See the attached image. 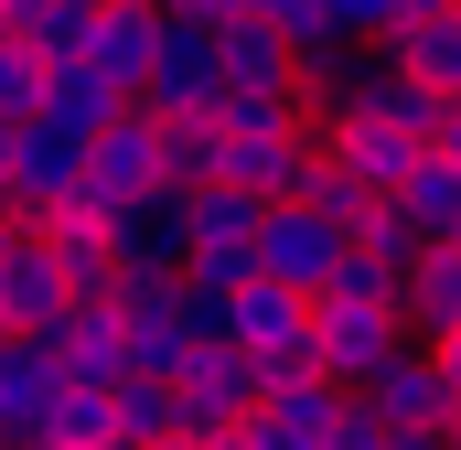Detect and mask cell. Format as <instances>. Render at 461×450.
<instances>
[{
  "label": "cell",
  "mask_w": 461,
  "mask_h": 450,
  "mask_svg": "<svg viewBox=\"0 0 461 450\" xmlns=\"http://www.w3.org/2000/svg\"><path fill=\"white\" fill-rule=\"evenodd\" d=\"M397 322H408V343H451V333H461V257H451V247L408 257V290H397Z\"/></svg>",
  "instance_id": "cell-16"
},
{
  "label": "cell",
  "mask_w": 461,
  "mask_h": 450,
  "mask_svg": "<svg viewBox=\"0 0 461 450\" xmlns=\"http://www.w3.org/2000/svg\"><path fill=\"white\" fill-rule=\"evenodd\" d=\"M226 140H312V97L301 86H258V97H215Z\"/></svg>",
  "instance_id": "cell-26"
},
{
  "label": "cell",
  "mask_w": 461,
  "mask_h": 450,
  "mask_svg": "<svg viewBox=\"0 0 461 450\" xmlns=\"http://www.w3.org/2000/svg\"><path fill=\"white\" fill-rule=\"evenodd\" d=\"M43 408H54V343L11 333V343H0V440H11V450H32Z\"/></svg>",
  "instance_id": "cell-14"
},
{
  "label": "cell",
  "mask_w": 461,
  "mask_h": 450,
  "mask_svg": "<svg viewBox=\"0 0 461 450\" xmlns=\"http://www.w3.org/2000/svg\"><path fill=\"white\" fill-rule=\"evenodd\" d=\"M301 172H312V140H226V194H247V204H290L301 194Z\"/></svg>",
  "instance_id": "cell-17"
},
{
  "label": "cell",
  "mask_w": 461,
  "mask_h": 450,
  "mask_svg": "<svg viewBox=\"0 0 461 450\" xmlns=\"http://www.w3.org/2000/svg\"><path fill=\"white\" fill-rule=\"evenodd\" d=\"M32 108H43V54H22V43H0V129H22Z\"/></svg>",
  "instance_id": "cell-29"
},
{
  "label": "cell",
  "mask_w": 461,
  "mask_h": 450,
  "mask_svg": "<svg viewBox=\"0 0 461 450\" xmlns=\"http://www.w3.org/2000/svg\"><path fill=\"white\" fill-rule=\"evenodd\" d=\"M108 450H129V440H108Z\"/></svg>",
  "instance_id": "cell-41"
},
{
  "label": "cell",
  "mask_w": 461,
  "mask_h": 450,
  "mask_svg": "<svg viewBox=\"0 0 461 450\" xmlns=\"http://www.w3.org/2000/svg\"><path fill=\"white\" fill-rule=\"evenodd\" d=\"M11 225H22V204H11V183H0V236H11Z\"/></svg>",
  "instance_id": "cell-34"
},
{
  "label": "cell",
  "mask_w": 461,
  "mask_h": 450,
  "mask_svg": "<svg viewBox=\"0 0 461 450\" xmlns=\"http://www.w3.org/2000/svg\"><path fill=\"white\" fill-rule=\"evenodd\" d=\"M236 290H247V279H204V268H183V279H172L183 333H194V343H236Z\"/></svg>",
  "instance_id": "cell-28"
},
{
  "label": "cell",
  "mask_w": 461,
  "mask_h": 450,
  "mask_svg": "<svg viewBox=\"0 0 461 450\" xmlns=\"http://www.w3.org/2000/svg\"><path fill=\"white\" fill-rule=\"evenodd\" d=\"M150 43H161V11H150V0H129V11H97V22H86V54H76V65H86L97 86H118V97L140 108V76H150Z\"/></svg>",
  "instance_id": "cell-13"
},
{
  "label": "cell",
  "mask_w": 461,
  "mask_h": 450,
  "mask_svg": "<svg viewBox=\"0 0 461 450\" xmlns=\"http://www.w3.org/2000/svg\"><path fill=\"white\" fill-rule=\"evenodd\" d=\"M118 440L129 450H161V440H183V408H172V386H140V375H118Z\"/></svg>",
  "instance_id": "cell-27"
},
{
  "label": "cell",
  "mask_w": 461,
  "mask_h": 450,
  "mask_svg": "<svg viewBox=\"0 0 461 450\" xmlns=\"http://www.w3.org/2000/svg\"><path fill=\"white\" fill-rule=\"evenodd\" d=\"M333 268H344V236H333V225L301 215V204H268V225H258V279H268V290L322 301V290H333Z\"/></svg>",
  "instance_id": "cell-7"
},
{
  "label": "cell",
  "mask_w": 461,
  "mask_h": 450,
  "mask_svg": "<svg viewBox=\"0 0 461 450\" xmlns=\"http://www.w3.org/2000/svg\"><path fill=\"white\" fill-rule=\"evenodd\" d=\"M0 343H11V301H0Z\"/></svg>",
  "instance_id": "cell-37"
},
{
  "label": "cell",
  "mask_w": 461,
  "mask_h": 450,
  "mask_svg": "<svg viewBox=\"0 0 461 450\" xmlns=\"http://www.w3.org/2000/svg\"><path fill=\"white\" fill-rule=\"evenodd\" d=\"M215 86H226V97L290 86V43H279L268 22H226V32H215Z\"/></svg>",
  "instance_id": "cell-21"
},
{
  "label": "cell",
  "mask_w": 461,
  "mask_h": 450,
  "mask_svg": "<svg viewBox=\"0 0 461 450\" xmlns=\"http://www.w3.org/2000/svg\"><path fill=\"white\" fill-rule=\"evenodd\" d=\"M429 364H440V397H451V418H461V333H451V343H429Z\"/></svg>",
  "instance_id": "cell-32"
},
{
  "label": "cell",
  "mask_w": 461,
  "mask_h": 450,
  "mask_svg": "<svg viewBox=\"0 0 461 450\" xmlns=\"http://www.w3.org/2000/svg\"><path fill=\"white\" fill-rule=\"evenodd\" d=\"M386 215H397V236L429 257V247H451L461 236V161H440V150H419L408 161V183L386 194Z\"/></svg>",
  "instance_id": "cell-12"
},
{
  "label": "cell",
  "mask_w": 461,
  "mask_h": 450,
  "mask_svg": "<svg viewBox=\"0 0 461 450\" xmlns=\"http://www.w3.org/2000/svg\"><path fill=\"white\" fill-rule=\"evenodd\" d=\"M118 386H65L54 375V408H43V429H32V450H108L118 440Z\"/></svg>",
  "instance_id": "cell-23"
},
{
  "label": "cell",
  "mask_w": 461,
  "mask_h": 450,
  "mask_svg": "<svg viewBox=\"0 0 461 450\" xmlns=\"http://www.w3.org/2000/svg\"><path fill=\"white\" fill-rule=\"evenodd\" d=\"M290 204H301V215H322L333 236H344V247H365V236L386 225V204H375V194H365L354 172H333L322 150H312V172H301V194H290Z\"/></svg>",
  "instance_id": "cell-20"
},
{
  "label": "cell",
  "mask_w": 461,
  "mask_h": 450,
  "mask_svg": "<svg viewBox=\"0 0 461 450\" xmlns=\"http://www.w3.org/2000/svg\"><path fill=\"white\" fill-rule=\"evenodd\" d=\"M397 343H408V322H397V311H365V301H312V364H322L344 397L386 364V354H397Z\"/></svg>",
  "instance_id": "cell-8"
},
{
  "label": "cell",
  "mask_w": 461,
  "mask_h": 450,
  "mask_svg": "<svg viewBox=\"0 0 461 450\" xmlns=\"http://www.w3.org/2000/svg\"><path fill=\"white\" fill-rule=\"evenodd\" d=\"M226 97L215 86V32H194V22H161V43H150V76H140V108L150 118H204Z\"/></svg>",
  "instance_id": "cell-9"
},
{
  "label": "cell",
  "mask_w": 461,
  "mask_h": 450,
  "mask_svg": "<svg viewBox=\"0 0 461 450\" xmlns=\"http://www.w3.org/2000/svg\"><path fill=\"white\" fill-rule=\"evenodd\" d=\"M451 11H461V0H451Z\"/></svg>",
  "instance_id": "cell-43"
},
{
  "label": "cell",
  "mask_w": 461,
  "mask_h": 450,
  "mask_svg": "<svg viewBox=\"0 0 461 450\" xmlns=\"http://www.w3.org/2000/svg\"><path fill=\"white\" fill-rule=\"evenodd\" d=\"M354 397H365V408H375L386 429H440V418H451V397H440V364H429V343H397V354H386V364H375V375H365Z\"/></svg>",
  "instance_id": "cell-11"
},
{
  "label": "cell",
  "mask_w": 461,
  "mask_h": 450,
  "mask_svg": "<svg viewBox=\"0 0 461 450\" xmlns=\"http://www.w3.org/2000/svg\"><path fill=\"white\" fill-rule=\"evenodd\" d=\"M386 54H397V76H408V86H429L440 108L461 97V11H429V22H408Z\"/></svg>",
  "instance_id": "cell-19"
},
{
  "label": "cell",
  "mask_w": 461,
  "mask_h": 450,
  "mask_svg": "<svg viewBox=\"0 0 461 450\" xmlns=\"http://www.w3.org/2000/svg\"><path fill=\"white\" fill-rule=\"evenodd\" d=\"M236 354H258V364H268V386L322 375V364H312V301H301V290L247 279V290H236ZM322 386H333V375H322Z\"/></svg>",
  "instance_id": "cell-4"
},
{
  "label": "cell",
  "mask_w": 461,
  "mask_h": 450,
  "mask_svg": "<svg viewBox=\"0 0 461 450\" xmlns=\"http://www.w3.org/2000/svg\"><path fill=\"white\" fill-rule=\"evenodd\" d=\"M333 397H344V386H322V375H290V386H268V397H258L247 440H258V450H322V429H333Z\"/></svg>",
  "instance_id": "cell-15"
},
{
  "label": "cell",
  "mask_w": 461,
  "mask_h": 450,
  "mask_svg": "<svg viewBox=\"0 0 461 450\" xmlns=\"http://www.w3.org/2000/svg\"><path fill=\"white\" fill-rule=\"evenodd\" d=\"M247 22H268V32H279V43H290V32H301V22H322V0H247Z\"/></svg>",
  "instance_id": "cell-31"
},
{
  "label": "cell",
  "mask_w": 461,
  "mask_h": 450,
  "mask_svg": "<svg viewBox=\"0 0 461 450\" xmlns=\"http://www.w3.org/2000/svg\"><path fill=\"white\" fill-rule=\"evenodd\" d=\"M451 257H461V236H451Z\"/></svg>",
  "instance_id": "cell-40"
},
{
  "label": "cell",
  "mask_w": 461,
  "mask_h": 450,
  "mask_svg": "<svg viewBox=\"0 0 461 450\" xmlns=\"http://www.w3.org/2000/svg\"><path fill=\"white\" fill-rule=\"evenodd\" d=\"M204 450H258V440H247V429H226V440H204Z\"/></svg>",
  "instance_id": "cell-35"
},
{
  "label": "cell",
  "mask_w": 461,
  "mask_h": 450,
  "mask_svg": "<svg viewBox=\"0 0 461 450\" xmlns=\"http://www.w3.org/2000/svg\"><path fill=\"white\" fill-rule=\"evenodd\" d=\"M386 450H440V429H386Z\"/></svg>",
  "instance_id": "cell-33"
},
{
  "label": "cell",
  "mask_w": 461,
  "mask_h": 450,
  "mask_svg": "<svg viewBox=\"0 0 461 450\" xmlns=\"http://www.w3.org/2000/svg\"><path fill=\"white\" fill-rule=\"evenodd\" d=\"M161 450H204V440H161Z\"/></svg>",
  "instance_id": "cell-38"
},
{
  "label": "cell",
  "mask_w": 461,
  "mask_h": 450,
  "mask_svg": "<svg viewBox=\"0 0 461 450\" xmlns=\"http://www.w3.org/2000/svg\"><path fill=\"white\" fill-rule=\"evenodd\" d=\"M54 375H65V386H118V301H76V311H65Z\"/></svg>",
  "instance_id": "cell-18"
},
{
  "label": "cell",
  "mask_w": 461,
  "mask_h": 450,
  "mask_svg": "<svg viewBox=\"0 0 461 450\" xmlns=\"http://www.w3.org/2000/svg\"><path fill=\"white\" fill-rule=\"evenodd\" d=\"M0 301H11V333H32V343H54L65 333V268H54V236L43 225H11L0 236Z\"/></svg>",
  "instance_id": "cell-6"
},
{
  "label": "cell",
  "mask_w": 461,
  "mask_h": 450,
  "mask_svg": "<svg viewBox=\"0 0 461 450\" xmlns=\"http://www.w3.org/2000/svg\"><path fill=\"white\" fill-rule=\"evenodd\" d=\"M194 354H204V343L183 333V301H172V290H150V279H118V375H140V386H172Z\"/></svg>",
  "instance_id": "cell-3"
},
{
  "label": "cell",
  "mask_w": 461,
  "mask_h": 450,
  "mask_svg": "<svg viewBox=\"0 0 461 450\" xmlns=\"http://www.w3.org/2000/svg\"><path fill=\"white\" fill-rule=\"evenodd\" d=\"M322 450H386V418H375L365 397H333V429H322Z\"/></svg>",
  "instance_id": "cell-30"
},
{
  "label": "cell",
  "mask_w": 461,
  "mask_h": 450,
  "mask_svg": "<svg viewBox=\"0 0 461 450\" xmlns=\"http://www.w3.org/2000/svg\"><path fill=\"white\" fill-rule=\"evenodd\" d=\"M258 397H268V364L258 354H236V343H204L183 375H172V408H183V440H226L258 418Z\"/></svg>",
  "instance_id": "cell-1"
},
{
  "label": "cell",
  "mask_w": 461,
  "mask_h": 450,
  "mask_svg": "<svg viewBox=\"0 0 461 450\" xmlns=\"http://www.w3.org/2000/svg\"><path fill=\"white\" fill-rule=\"evenodd\" d=\"M43 236H54L65 301H118V247H108V225H86V215H54Z\"/></svg>",
  "instance_id": "cell-22"
},
{
  "label": "cell",
  "mask_w": 461,
  "mask_h": 450,
  "mask_svg": "<svg viewBox=\"0 0 461 450\" xmlns=\"http://www.w3.org/2000/svg\"><path fill=\"white\" fill-rule=\"evenodd\" d=\"M226 172V129H215V108L204 118H161V194H204Z\"/></svg>",
  "instance_id": "cell-25"
},
{
  "label": "cell",
  "mask_w": 461,
  "mask_h": 450,
  "mask_svg": "<svg viewBox=\"0 0 461 450\" xmlns=\"http://www.w3.org/2000/svg\"><path fill=\"white\" fill-rule=\"evenodd\" d=\"M0 150H11V129H0Z\"/></svg>",
  "instance_id": "cell-39"
},
{
  "label": "cell",
  "mask_w": 461,
  "mask_h": 450,
  "mask_svg": "<svg viewBox=\"0 0 461 450\" xmlns=\"http://www.w3.org/2000/svg\"><path fill=\"white\" fill-rule=\"evenodd\" d=\"M108 247H118V279H150L172 290L194 257H183V194H150V204H118L108 215Z\"/></svg>",
  "instance_id": "cell-10"
},
{
  "label": "cell",
  "mask_w": 461,
  "mask_h": 450,
  "mask_svg": "<svg viewBox=\"0 0 461 450\" xmlns=\"http://www.w3.org/2000/svg\"><path fill=\"white\" fill-rule=\"evenodd\" d=\"M129 108V97H118V86H97V76H86V65H54V76H43V129H65V140H97V129H108V118Z\"/></svg>",
  "instance_id": "cell-24"
},
{
  "label": "cell",
  "mask_w": 461,
  "mask_h": 450,
  "mask_svg": "<svg viewBox=\"0 0 461 450\" xmlns=\"http://www.w3.org/2000/svg\"><path fill=\"white\" fill-rule=\"evenodd\" d=\"M0 450H11V440H0Z\"/></svg>",
  "instance_id": "cell-42"
},
{
  "label": "cell",
  "mask_w": 461,
  "mask_h": 450,
  "mask_svg": "<svg viewBox=\"0 0 461 450\" xmlns=\"http://www.w3.org/2000/svg\"><path fill=\"white\" fill-rule=\"evenodd\" d=\"M258 225H268V204L204 183V194H183V257L204 279H258Z\"/></svg>",
  "instance_id": "cell-5"
},
{
  "label": "cell",
  "mask_w": 461,
  "mask_h": 450,
  "mask_svg": "<svg viewBox=\"0 0 461 450\" xmlns=\"http://www.w3.org/2000/svg\"><path fill=\"white\" fill-rule=\"evenodd\" d=\"M76 11H86V22H97V11H129V0H76Z\"/></svg>",
  "instance_id": "cell-36"
},
{
  "label": "cell",
  "mask_w": 461,
  "mask_h": 450,
  "mask_svg": "<svg viewBox=\"0 0 461 450\" xmlns=\"http://www.w3.org/2000/svg\"><path fill=\"white\" fill-rule=\"evenodd\" d=\"M0 183H11L22 225H54L76 194H86V140H65V129L22 118V129H11V150H0Z\"/></svg>",
  "instance_id": "cell-2"
}]
</instances>
